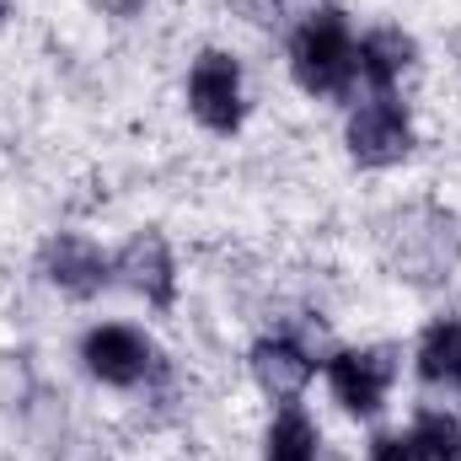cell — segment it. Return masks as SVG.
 Instances as JSON below:
<instances>
[{
    "label": "cell",
    "instance_id": "7",
    "mask_svg": "<svg viewBox=\"0 0 461 461\" xmlns=\"http://www.w3.org/2000/svg\"><path fill=\"white\" fill-rule=\"evenodd\" d=\"M113 279L118 285H129L134 295H145L150 306H172L177 301V263H172V247H167V236L161 230H140V236H129L123 247H118L113 258Z\"/></svg>",
    "mask_w": 461,
    "mask_h": 461
},
{
    "label": "cell",
    "instance_id": "9",
    "mask_svg": "<svg viewBox=\"0 0 461 461\" xmlns=\"http://www.w3.org/2000/svg\"><path fill=\"white\" fill-rule=\"evenodd\" d=\"M413 38L402 32V27H370L359 43H354V65H359V76L375 86V92H392L402 76H408V65H413Z\"/></svg>",
    "mask_w": 461,
    "mask_h": 461
},
{
    "label": "cell",
    "instance_id": "3",
    "mask_svg": "<svg viewBox=\"0 0 461 461\" xmlns=\"http://www.w3.org/2000/svg\"><path fill=\"white\" fill-rule=\"evenodd\" d=\"M38 268H43V279H49L59 295H70V301H92V295H103V285L113 279V258H108L92 236H81V230H54V236L38 247Z\"/></svg>",
    "mask_w": 461,
    "mask_h": 461
},
{
    "label": "cell",
    "instance_id": "13",
    "mask_svg": "<svg viewBox=\"0 0 461 461\" xmlns=\"http://www.w3.org/2000/svg\"><path fill=\"white\" fill-rule=\"evenodd\" d=\"M370 461H429V451L413 440V429H392L370 440Z\"/></svg>",
    "mask_w": 461,
    "mask_h": 461
},
{
    "label": "cell",
    "instance_id": "4",
    "mask_svg": "<svg viewBox=\"0 0 461 461\" xmlns=\"http://www.w3.org/2000/svg\"><path fill=\"white\" fill-rule=\"evenodd\" d=\"M188 108L204 129L230 134L247 118V97H241V65L230 59L226 49H204L188 70Z\"/></svg>",
    "mask_w": 461,
    "mask_h": 461
},
{
    "label": "cell",
    "instance_id": "10",
    "mask_svg": "<svg viewBox=\"0 0 461 461\" xmlns=\"http://www.w3.org/2000/svg\"><path fill=\"white\" fill-rule=\"evenodd\" d=\"M413 365H419V375L429 386H461V322L456 317H440L435 328H424Z\"/></svg>",
    "mask_w": 461,
    "mask_h": 461
},
{
    "label": "cell",
    "instance_id": "8",
    "mask_svg": "<svg viewBox=\"0 0 461 461\" xmlns=\"http://www.w3.org/2000/svg\"><path fill=\"white\" fill-rule=\"evenodd\" d=\"M247 365H252V381L263 386V397H274L279 408H290L312 386V375H317V359L306 354V344H295L290 333L258 339L252 354H247Z\"/></svg>",
    "mask_w": 461,
    "mask_h": 461
},
{
    "label": "cell",
    "instance_id": "6",
    "mask_svg": "<svg viewBox=\"0 0 461 461\" xmlns=\"http://www.w3.org/2000/svg\"><path fill=\"white\" fill-rule=\"evenodd\" d=\"M81 359H86V370H92L103 386H118V392L140 386V381L156 370V348H150V339L134 333V328H123V322L92 328V333L81 339Z\"/></svg>",
    "mask_w": 461,
    "mask_h": 461
},
{
    "label": "cell",
    "instance_id": "1",
    "mask_svg": "<svg viewBox=\"0 0 461 461\" xmlns=\"http://www.w3.org/2000/svg\"><path fill=\"white\" fill-rule=\"evenodd\" d=\"M290 70H295L301 92H312V97H348L354 92V81H359L354 32H348V16L339 5L312 11L290 32Z\"/></svg>",
    "mask_w": 461,
    "mask_h": 461
},
{
    "label": "cell",
    "instance_id": "12",
    "mask_svg": "<svg viewBox=\"0 0 461 461\" xmlns=\"http://www.w3.org/2000/svg\"><path fill=\"white\" fill-rule=\"evenodd\" d=\"M408 429H413V440L429 451V461H461V419L440 413V408H419Z\"/></svg>",
    "mask_w": 461,
    "mask_h": 461
},
{
    "label": "cell",
    "instance_id": "2",
    "mask_svg": "<svg viewBox=\"0 0 461 461\" xmlns=\"http://www.w3.org/2000/svg\"><path fill=\"white\" fill-rule=\"evenodd\" d=\"M344 140H348V156L359 167H397L413 150V118H408V108L392 92H375L370 103H359L348 113Z\"/></svg>",
    "mask_w": 461,
    "mask_h": 461
},
{
    "label": "cell",
    "instance_id": "5",
    "mask_svg": "<svg viewBox=\"0 0 461 461\" xmlns=\"http://www.w3.org/2000/svg\"><path fill=\"white\" fill-rule=\"evenodd\" d=\"M392 375H397V354L392 348H339L328 359V386H333L339 408L354 413V419L381 413V402L392 392Z\"/></svg>",
    "mask_w": 461,
    "mask_h": 461
},
{
    "label": "cell",
    "instance_id": "11",
    "mask_svg": "<svg viewBox=\"0 0 461 461\" xmlns=\"http://www.w3.org/2000/svg\"><path fill=\"white\" fill-rule=\"evenodd\" d=\"M317 424L290 402V408H279V419L268 424V435H263V461H317Z\"/></svg>",
    "mask_w": 461,
    "mask_h": 461
},
{
    "label": "cell",
    "instance_id": "14",
    "mask_svg": "<svg viewBox=\"0 0 461 461\" xmlns=\"http://www.w3.org/2000/svg\"><path fill=\"white\" fill-rule=\"evenodd\" d=\"M0 22H5V0H0Z\"/></svg>",
    "mask_w": 461,
    "mask_h": 461
}]
</instances>
